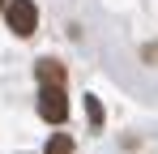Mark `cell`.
<instances>
[{"instance_id":"1","label":"cell","mask_w":158,"mask_h":154,"mask_svg":"<svg viewBox=\"0 0 158 154\" xmlns=\"http://www.w3.org/2000/svg\"><path fill=\"white\" fill-rule=\"evenodd\" d=\"M34 111H39L43 124H64L69 111H73V103H69V86H39V94H34Z\"/></svg>"},{"instance_id":"2","label":"cell","mask_w":158,"mask_h":154,"mask_svg":"<svg viewBox=\"0 0 158 154\" xmlns=\"http://www.w3.org/2000/svg\"><path fill=\"white\" fill-rule=\"evenodd\" d=\"M4 22H9V30L17 39H30L39 30V4L34 0H9L4 4Z\"/></svg>"},{"instance_id":"3","label":"cell","mask_w":158,"mask_h":154,"mask_svg":"<svg viewBox=\"0 0 158 154\" xmlns=\"http://www.w3.org/2000/svg\"><path fill=\"white\" fill-rule=\"evenodd\" d=\"M34 81H39V86H69V69H64L56 56H43V60L34 64Z\"/></svg>"},{"instance_id":"4","label":"cell","mask_w":158,"mask_h":154,"mask_svg":"<svg viewBox=\"0 0 158 154\" xmlns=\"http://www.w3.org/2000/svg\"><path fill=\"white\" fill-rule=\"evenodd\" d=\"M77 146H73V137L69 133H52V141H47V150L43 154H73Z\"/></svg>"},{"instance_id":"5","label":"cell","mask_w":158,"mask_h":154,"mask_svg":"<svg viewBox=\"0 0 158 154\" xmlns=\"http://www.w3.org/2000/svg\"><path fill=\"white\" fill-rule=\"evenodd\" d=\"M85 116H90V128H103L107 116H103V103L94 99V94H85Z\"/></svg>"},{"instance_id":"6","label":"cell","mask_w":158,"mask_h":154,"mask_svg":"<svg viewBox=\"0 0 158 154\" xmlns=\"http://www.w3.org/2000/svg\"><path fill=\"white\" fill-rule=\"evenodd\" d=\"M4 4H9V0H0V9H4Z\"/></svg>"}]
</instances>
